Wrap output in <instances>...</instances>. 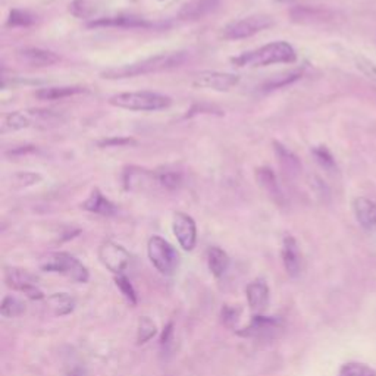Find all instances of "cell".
I'll list each match as a JSON object with an SVG mask.
<instances>
[{
	"label": "cell",
	"instance_id": "1",
	"mask_svg": "<svg viewBox=\"0 0 376 376\" xmlns=\"http://www.w3.org/2000/svg\"><path fill=\"white\" fill-rule=\"evenodd\" d=\"M188 59L187 52H171L161 54L152 58H147L138 62L121 65L115 68H109L100 73V77L105 80H122V78H134L140 75L156 73L162 71H169L183 66Z\"/></svg>",
	"mask_w": 376,
	"mask_h": 376
},
{
	"label": "cell",
	"instance_id": "33",
	"mask_svg": "<svg viewBox=\"0 0 376 376\" xmlns=\"http://www.w3.org/2000/svg\"><path fill=\"white\" fill-rule=\"evenodd\" d=\"M69 12L75 18H91L96 12V8L90 0H73L69 4Z\"/></svg>",
	"mask_w": 376,
	"mask_h": 376
},
{
	"label": "cell",
	"instance_id": "31",
	"mask_svg": "<svg viewBox=\"0 0 376 376\" xmlns=\"http://www.w3.org/2000/svg\"><path fill=\"white\" fill-rule=\"evenodd\" d=\"M36 22V18L27 12V11H21V9H12L9 12V18H8V22L6 25L8 27H19V29H25V27H30V25H33Z\"/></svg>",
	"mask_w": 376,
	"mask_h": 376
},
{
	"label": "cell",
	"instance_id": "41",
	"mask_svg": "<svg viewBox=\"0 0 376 376\" xmlns=\"http://www.w3.org/2000/svg\"><path fill=\"white\" fill-rule=\"evenodd\" d=\"M277 2H281V4H293V2H295V0H277Z\"/></svg>",
	"mask_w": 376,
	"mask_h": 376
},
{
	"label": "cell",
	"instance_id": "7",
	"mask_svg": "<svg viewBox=\"0 0 376 376\" xmlns=\"http://www.w3.org/2000/svg\"><path fill=\"white\" fill-rule=\"evenodd\" d=\"M5 281L12 290L21 291L31 300L44 298L43 291L37 287V278L27 269L8 268L5 270Z\"/></svg>",
	"mask_w": 376,
	"mask_h": 376
},
{
	"label": "cell",
	"instance_id": "27",
	"mask_svg": "<svg viewBox=\"0 0 376 376\" xmlns=\"http://www.w3.org/2000/svg\"><path fill=\"white\" fill-rule=\"evenodd\" d=\"M312 155L313 158L316 159V162L328 172H332L335 173L338 171V166H337V162H335V158L334 155L331 153V150L327 147V146H316L312 148Z\"/></svg>",
	"mask_w": 376,
	"mask_h": 376
},
{
	"label": "cell",
	"instance_id": "20",
	"mask_svg": "<svg viewBox=\"0 0 376 376\" xmlns=\"http://www.w3.org/2000/svg\"><path fill=\"white\" fill-rule=\"evenodd\" d=\"M220 0H191L186 4L180 12L178 18L181 21H197L208 16L219 8Z\"/></svg>",
	"mask_w": 376,
	"mask_h": 376
},
{
	"label": "cell",
	"instance_id": "9",
	"mask_svg": "<svg viewBox=\"0 0 376 376\" xmlns=\"http://www.w3.org/2000/svg\"><path fill=\"white\" fill-rule=\"evenodd\" d=\"M98 258L111 272L122 275L131 263V255L121 244L113 241H105L98 248Z\"/></svg>",
	"mask_w": 376,
	"mask_h": 376
},
{
	"label": "cell",
	"instance_id": "2",
	"mask_svg": "<svg viewBox=\"0 0 376 376\" xmlns=\"http://www.w3.org/2000/svg\"><path fill=\"white\" fill-rule=\"evenodd\" d=\"M231 61L238 68H262L277 63H293L297 61V54L290 43L273 41L256 50L244 52Z\"/></svg>",
	"mask_w": 376,
	"mask_h": 376
},
{
	"label": "cell",
	"instance_id": "30",
	"mask_svg": "<svg viewBox=\"0 0 376 376\" xmlns=\"http://www.w3.org/2000/svg\"><path fill=\"white\" fill-rule=\"evenodd\" d=\"M25 312V305L16 297H5L2 306H0V315L4 317H16Z\"/></svg>",
	"mask_w": 376,
	"mask_h": 376
},
{
	"label": "cell",
	"instance_id": "34",
	"mask_svg": "<svg viewBox=\"0 0 376 376\" xmlns=\"http://www.w3.org/2000/svg\"><path fill=\"white\" fill-rule=\"evenodd\" d=\"M300 77H302V72L300 71H294V72H288V73H284V75H280V77H275L272 81L266 83L263 86L265 90H273V88H281V87H285L288 84H291L293 81L298 80Z\"/></svg>",
	"mask_w": 376,
	"mask_h": 376
},
{
	"label": "cell",
	"instance_id": "4",
	"mask_svg": "<svg viewBox=\"0 0 376 376\" xmlns=\"http://www.w3.org/2000/svg\"><path fill=\"white\" fill-rule=\"evenodd\" d=\"M150 262L163 275H172L180 265V255L171 243L159 235H153L147 243Z\"/></svg>",
	"mask_w": 376,
	"mask_h": 376
},
{
	"label": "cell",
	"instance_id": "37",
	"mask_svg": "<svg viewBox=\"0 0 376 376\" xmlns=\"http://www.w3.org/2000/svg\"><path fill=\"white\" fill-rule=\"evenodd\" d=\"M357 66L362 69V72L366 75V77L372 78L373 81H376V65L365 58H359L357 59Z\"/></svg>",
	"mask_w": 376,
	"mask_h": 376
},
{
	"label": "cell",
	"instance_id": "36",
	"mask_svg": "<svg viewBox=\"0 0 376 376\" xmlns=\"http://www.w3.org/2000/svg\"><path fill=\"white\" fill-rule=\"evenodd\" d=\"M115 281H116V287L121 290L123 297L127 298L131 305H136L137 303V295H136V291H134L131 283L128 281V278L123 277V275H118Z\"/></svg>",
	"mask_w": 376,
	"mask_h": 376
},
{
	"label": "cell",
	"instance_id": "26",
	"mask_svg": "<svg viewBox=\"0 0 376 376\" xmlns=\"http://www.w3.org/2000/svg\"><path fill=\"white\" fill-rule=\"evenodd\" d=\"M47 303L50 305V308L54 309L55 315H58V316H63V315L71 313L73 310V306H75L73 298L65 293H58V294L50 295L47 298Z\"/></svg>",
	"mask_w": 376,
	"mask_h": 376
},
{
	"label": "cell",
	"instance_id": "21",
	"mask_svg": "<svg viewBox=\"0 0 376 376\" xmlns=\"http://www.w3.org/2000/svg\"><path fill=\"white\" fill-rule=\"evenodd\" d=\"M273 152H275V156H277V161L281 169L287 175H290V177H298V175L302 173V162H300V159L291 152L288 147H285L284 144L278 141H273Z\"/></svg>",
	"mask_w": 376,
	"mask_h": 376
},
{
	"label": "cell",
	"instance_id": "8",
	"mask_svg": "<svg viewBox=\"0 0 376 376\" xmlns=\"http://www.w3.org/2000/svg\"><path fill=\"white\" fill-rule=\"evenodd\" d=\"M240 83V77L230 72H219V71H202L198 72L194 80V88H206L213 91H230Z\"/></svg>",
	"mask_w": 376,
	"mask_h": 376
},
{
	"label": "cell",
	"instance_id": "32",
	"mask_svg": "<svg viewBox=\"0 0 376 376\" xmlns=\"http://www.w3.org/2000/svg\"><path fill=\"white\" fill-rule=\"evenodd\" d=\"M156 335V325L155 322L147 317L143 316L138 320V330H137V341L138 344H144L148 340H152Z\"/></svg>",
	"mask_w": 376,
	"mask_h": 376
},
{
	"label": "cell",
	"instance_id": "24",
	"mask_svg": "<svg viewBox=\"0 0 376 376\" xmlns=\"http://www.w3.org/2000/svg\"><path fill=\"white\" fill-rule=\"evenodd\" d=\"M87 93V88L83 86H61V87H46L40 88L34 93V96L39 100H47V102H52V100H62L68 97H73L78 94Z\"/></svg>",
	"mask_w": 376,
	"mask_h": 376
},
{
	"label": "cell",
	"instance_id": "11",
	"mask_svg": "<svg viewBox=\"0 0 376 376\" xmlns=\"http://www.w3.org/2000/svg\"><path fill=\"white\" fill-rule=\"evenodd\" d=\"M172 230L180 245L186 250V252H191V250L195 247V241H197V228L194 219L187 213L177 212L173 215Z\"/></svg>",
	"mask_w": 376,
	"mask_h": 376
},
{
	"label": "cell",
	"instance_id": "14",
	"mask_svg": "<svg viewBox=\"0 0 376 376\" xmlns=\"http://www.w3.org/2000/svg\"><path fill=\"white\" fill-rule=\"evenodd\" d=\"M256 181L275 205L280 206V208H284L287 205L285 194H284V191L278 183L277 175H275V172L270 168H268V166L258 168L256 169Z\"/></svg>",
	"mask_w": 376,
	"mask_h": 376
},
{
	"label": "cell",
	"instance_id": "29",
	"mask_svg": "<svg viewBox=\"0 0 376 376\" xmlns=\"http://www.w3.org/2000/svg\"><path fill=\"white\" fill-rule=\"evenodd\" d=\"M156 178L159 188L165 190H177L183 184L181 173L175 171H156Z\"/></svg>",
	"mask_w": 376,
	"mask_h": 376
},
{
	"label": "cell",
	"instance_id": "19",
	"mask_svg": "<svg viewBox=\"0 0 376 376\" xmlns=\"http://www.w3.org/2000/svg\"><path fill=\"white\" fill-rule=\"evenodd\" d=\"M247 302L250 309L256 315H262L269 305V288L263 280H256L250 283L245 288Z\"/></svg>",
	"mask_w": 376,
	"mask_h": 376
},
{
	"label": "cell",
	"instance_id": "22",
	"mask_svg": "<svg viewBox=\"0 0 376 376\" xmlns=\"http://www.w3.org/2000/svg\"><path fill=\"white\" fill-rule=\"evenodd\" d=\"M83 209L100 216H112L116 213V206L98 188L91 191L88 198L83 203Z\"/></svg>",
	"mask_w": 376,
	"mask_h": 376
},
{
	"label": "cell",
	"instance_id": "38",
	"mask_svg": "<svg viewBox=\"0 0 376 376\" xmlns=\"http://www.w3.org/2000/svg\"><path fill=\"white\" fill-rule=\"evenodd\" d=\"M238 315H240V310L234 309V308H230V306L223 308V310H222V317L228 325L235 323L237 319H238Z\"/></svg>",
	"mask_w": 376,
	"mask_h": 376
},
{
	"label": "cell",
	"instance_id": "17",
	"mask_svg": "<svg viewBox=\"0 0 376 376\" xmlns=\"http://www.w3.org/2000/svg\"><path fill=\"white\" fill-rule=\"evenodd\" d=\"M291 21L297 24H322L334 19V12L325 8L295 6L290 11Z\"/></svg>",
	"mask_w": 376,
	"mask_h": 376
},
{
	"label": "cell",
	"instance_id": "5",
	"mask_svg": "<svg viewBox=\"0 0 376 376\" xmlns=\"http://www.w3.org/2000/svg\"><path fill=\"white\" fill-rule=\"evenodd\" d=\"M41 268L47 272H56L65 275V277H68L75 283H87L90 278L87 268L77 258H73L72 255L65 252L49 255L44 259Z\"/></svg>",
	"mask_w": 376,
	"mask_h": 376
},
{
	"label": "cell",
	"instance_id": "40",
	"mask_svg": "<svg viewBox=\"0 0 376 376\" xmlns=\"http://www.w3.org/2000/svg\"><path fill=\"white\" fill-rule=\"evenodd\" d=\"M69 376H84V373H83L80 369H77V370L71 372V375H69Z\"/></svg>",
	"mask_w": 376,
	"mask_h": 376
},
{
	"label": "cell",
	"instance_id": "35",
	"mask_svg": "<svg viewBox=\"0 0 376 376\" xmlns=\"http://www.w3.org/2000/svg\"><path fill=\"white\" fill-rule=\"evenodd\" d=\"M15 187H31L41 181V175L34 172H21L12 178Z\"/></svg>",
	"mask_w": 376,
	"mask_h": 376
},
{
	"label": "cell",
	"instance_id": "10",
	"mask_svg": "<svg viewBox=\"0 0 376 376\" xmlns=\"http://www.w3.org/2000/svg\"><path fill=\"white\" fill-rule=\"evenodd\" d=\"M123 188L128 191H144L158 188V178L155 171H148L140 166H127L122 172Z\"/></svg>",
	"mask_w": 376,
	"mask_h": 376
},
{
	"label": "cell",
	"instance_id": "13",
	"mask_svg": "<svg viewBox=\"0 0 376 376\" xmlns=\"http://www.w3.org/2000/svg\"><path fill=\"white\" fill-rule=\"evenodd\" d=\"M88 29H148L153 27L152 22L134 15H115L93 19L87 24Z\"/></svg>",
	"mask_w": 376,
	"mask_h": 376
},
{
	"label": "cell",
	"instance_id": "6",
	"mask_svg": "<svg viewBox=\"0 0 376 376\" xmlns=\"http://www.w3.org/2000/svg\"><path fill=\"white\" fill-rule=\"evenodd\" d=\"M272 25L273 18L269 15H250L225 25L222 29V37L225 40H244L265 31Z\"/></svg>",
	"mask_w": 376,
	"mask_h": 376
},
{
	"label": "cell",
	"instance_id": "12",
	"mask_svg": "<svg viewBox=\"0 0 376 376\" xmlns=\"http://www.w3.org/2000/svg\"><path fill=\"white\" fill-rule=\"evenodd\" d=\"M283 330V322L277 317H268L263 315H256L252 322L248 323L238 334L248 338H272Z\"/></svg>",
	"mask_w": 376,
	"mask_h": 376
},
{
	"label": "cell",
	"instance_id": "18",
	"mask_svg": "<svg viewBox=\"0 0 376 376\" xmlns=\"http://www.w3.org/2000/svg\"><path fill=\"white\" fill-rule=\"evenodd\" d=\"M353 212L363 230H376V203L373 200L367 197H356L353 200Z\"/></svg>",
	"mask_w": 376,
	"mask_h": 376
},
{
	"label": "cell",
	"instance_id": "25",
	"mask_svg": "<svg viewBox=\"0 0 376 376\" xmlns=\"http://www.w3.org/2000/svg\"><path fill=\"white\" fill-rule=\"evenodd\" d=\"M208 265L216 278H220L230 268V258L219 247H210L208 250Z\"/></svg>",
	"mask_w": 376,
	"mask_h": 376
},
{
	"label": "cell",
	"instance_id": "39",
	"mask_svg": "<svg viewBox=\"0 0 376 376\" xmlns=\"http://www.w3.org/2000/svg\"><path fill=\"white\" fill-rule=\"evenodd\" d=\"M172 335H173V323H169L168 327L165 328L163 334H162V338H161V344L162 347H168L172 341Z\"/></svg>",
	"mask_w": 376,
	"mask_h": 376
},
{
	"label": "cell",
	"instance_id": "28",
	"mask_svg": "<svg viewBox=\"0 0 376 376\" xmlns=\"http://www.w3.org/2000/svg\"><path fill=\"white\" fill-rule=\"evenodd\" d=\"M338 376H376V369L360 362H347L340 367Z\"/></svg>",
	"mask_w": 376,
	"mask_h": 376
},
{
	"label": "cell",
	"instance_id": "23",
	"mask_svg": "<svg viewBox=\"0 0 376 376\" xmlns=\"http://www.w3.org/2000/svg\"><path fill=\"white\" fill-rule=\"evenodd\" d=\"M33 125V119L30 115V111H16L2 115L0 119V133H14L24 128H29Z\"/></svg>",
	"mask_w": 376,
	"mask_h": 376
},
{
	"label": "cell",
	"instance_id": "15",
	"mask_svg": "<svg viewBox=\"0 0 376 376\" xmlns=\"http://www.w3.org/2000/svg\"><path fill=\"white\" fill-rule=\"evenodd\" d=\"M16 56L21 62L29 66H37V68H44V66H52L59 62V56L52 52V50H46L40 47H24L19 49L16 52Z\"/></svg>",
	"mask_w": 376,
	"mask_h": 376
},
{
	"label": "cell",
	"instance_id": "3",
	"mask_svg": "<svg viewBox=\"0 0 376 376\" xmlns=\"http://www.w3.org/2000/svg\"><path fill=\"white\" fill-rule=\"evenodd\" d=\"M108 103L113 108L134 112H156L172 105L169 96L153 91H128L109 97Z\"/></svg>",
	"mask_w": 376,
	"mask_h": 376
},
{
	"label": "cell",
	"instance_id": "16",
	"mask_svg": "<svg viewBox=\"0 0 376 376\" xmlns=\"http://www.w3.org/2000/svg\"><path fill=\"white\" fill-rule=\"evenodd\" d=\"M283 262L287 273L291 278H298L303 269L302 252L297 244V240L291 235H287L283 243Z\"/></svg>",
	"mask_w": 376,
	"mask_h": 376
}]
</instances>
